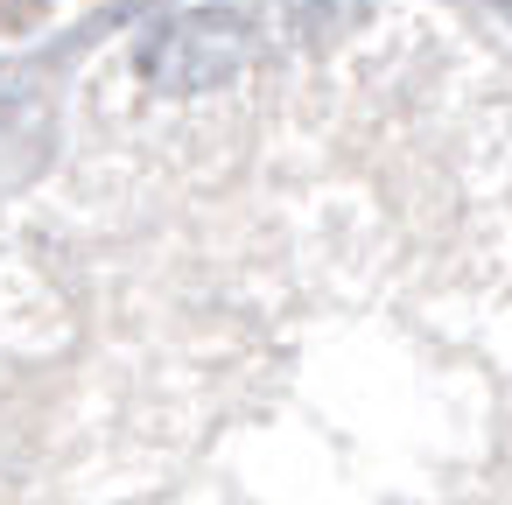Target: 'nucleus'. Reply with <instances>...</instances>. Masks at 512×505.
Returning <instances> with one entry per match:
<instances>
[{
    "label": "nucleus",
    "mask_w": 512,
    "mask_h": 505,
    "mask_svg": "<svg viewBox=\"0 0 512 505\" xmlns=\"http://www.w3.org/2000/svg\"><path fill=\"white\" fill-rule=\"evenodd\" d=\"M253 57V36L239 15L225 8H190V15H169L162 29L141 36L134 50V71L155 85V92H211L225 85L232 71H246Z\"/></svg>",
    "instance_id": "f257e3e1"
}]
</instances>
